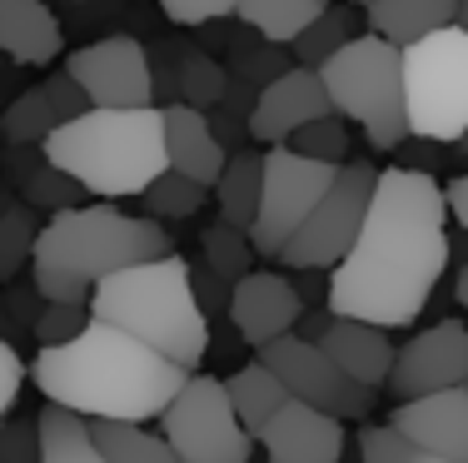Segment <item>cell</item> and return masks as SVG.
<instances>
[{"label":"cell","instance_id":"8d00e7d4","mask_svg":"<svg viewBox=\"0 0 468 463\" xmlns=\"http://www.w3.org/2000/svg\"><path fill=\"white\" fill-rule=\"evenodd\" d=\"M0 463H40V424L5 418L0 424Z\"/></svg>","mask_w":468,"mask_h":463},{"label":"cell","instance_id":"30bf717a","mask_svg":"<svg viewBox=\"0 0 468 463\" xmlns=\"http://www.w3.org/2000/svg\"><path fill=\"white\" fill-rule=\"evenodd\" d=\"M339 164L299 154L294 145H270L264 150V190H260V215L250 225L254 255H280V245L304 225V215L319 205V195L334 184Z\"/></svg>","mask_w":468,"mask_h":463},{"label":"cell","instance_id":"e0dca14e","mask_svg":"<svg viewBox=\"0 0 468 463\" xmlns=\"http://www.w3.org/2000/svg\"><path fill=\"white\" fill-rule=\"evenodd\" d=\"M304 314V300H299L294 279L289 274H274V269H250L234 279L229 289V319L239 329L244 344H270V339L289 334Z\"/></svg>","mask_w":468,"mask_h":463},{"label":"cell","instance_id":"ab89813d","mask_svg":"<svg viewBox=\"0 0 468 463\" xmlns=\"http://www.w3.org/2000/svg\"><path fill=\"white\" fill-rule=\"evenodd\" d=\"M46 95H50V105H55V115H60V120H75L80 110H90V95L80 90V80H75L70 70L50 75V80H46Z\"/></svg>","mask_w":468,"mask_h":463},{"label":"cell","instance_id":"2e32d148","mask_svg":"<svg viewBox=\"0 0 468 463\" xmlns=\"http://www.w3.org/2000/svg\"><path fill=\"white\" fill-rule=\"evenodd\" d=\"M388 424L433 458H453L468 463V389H433V394H414V399H399V409Z\"/></svg>","mask_w":468,"mask_h":463},{"label":"cell","instance_id":"f546056e","mask_svg":"<svg viewBox=\"0 0 468 463\" xmlns=\"http://www.w3.org/2000/svg\"><path fill=\"white\" fill-rule=\"evenodd\" d=\"M55 125H60V115H55L46 85H40V90H26L10 100V110L0 115V140L5 145H46Z\"/></svg>","mask_w":468,"mask_h":463},{"label":"cell","instance_id":"44dd1931","mask_svg":"<svg viewBox=\"0 0 468 463\" xmlns=\"http://www.w3.org/2000/svg\"><path fill=\"white\" fill-rule=\"evenodd\" d=\"M5 180L30 209H50V215L80 200V180H70L46 154V145H5Z\"/></svg>","mask_w":468,"mask_h":463},{"label":"cell","instance_id":"484cf974","mask_svg":"<svg viewBox=\"0 0 468 463\" xmlns=\"http://www.w3.org/2000/svg\"><path fill=\"white\" fill-rule=\"evenodd\" d=\"M90 434L110 463H180L165 434H150V424H125V418H90Z\"/></svg>","mask_w":468,"mask_h":463},{"label":"cell","instance_id":"d4e9b609","mask_svg":"<svg viewBox=\"0 0 468 463\" xmlns=\"http://www.w3.org/2000/svg\"><path fill=\"white\" fill-rule=\"evenodd\" d=\"M36 424H40V463H110L90 434V418H80L65 404L40 409Z\"/></svg>","mask_w":468,"mask_h":463},{"label":"cell","instance_id":"4dcf8cb0","mask_svg":"<svg viewBox=\"0 0 468 463\" xmlns=\"http://www.w3.org/2000/svg\"><path fill=\"white\" fill-rule=\"evenodd\" d=\"M225 85H229V70L219 60H209L205 50H180V70H175V90L180 100H189L195 110H215L225 100Z\"/></svg>","mask_w":468,"mask_h":463},{"label":"cell","instance_id":"d6986e66","mask_svg":"<svg viewBox=\"0 0 468 463\" xmlns=\"http://www.w3.org/2000/svg\"><path fill=\"white\" fill-rule=\"evenodd\" d=\"M324 354L339 363L344 374H354L359 384L369 389H384L388 369H394V344H388L384 324H369V319H349V314H334V324L319 334Z\"/></svg>","mask_w":468,"mask_h":463},{"label":"cell","instance_id":"7bdbcfd3","mask_svg":"<svg viewBox=\"0 0 468 463\" xmlns=\"http://www.w3.org/2000/svg\"><path fill=\"white\" fill-rule=\"evenodd\" d=\"M205 115H209V125H215V135H219V145H225V150H239L244 140H254V135H250V120L234 115V110L215 105V110H205Z\"/></svg>","mask_w":468,"mask_h":463},{"label":"cell","instance_id":"52a82bcc","mask_svg":"<svg viewBox=\"0 0 468 463\" xmlns=\"http://www.w3.org/2000/svg\"><path fill=\"white\" fill-rule=\"evenodd\" d=\"M404 105L409 135L453 140L468 130V30L443 26L433 36L404 46Z\"/></svg>","mask_w":468,"mask_h":463},{"label":"cell","instance_id":"b9f144b4","mask_svg":"<svg viewBox=\"0 0 468 463\" xmlns=\"http://www.w3.org/2000/svg\"><path fill=\"white\" fill-rule=\"evenodd\" d=\"M439 154H443L439 140L409 135L404 145H394V164H404V170H423V174H433V170H439Z\"/></svg>","mask_w":468,"mask_h":463},{"label":"cell","instance_id":"7dc6e473","mask_svg":"<svg viewBox=\"0 0 468 463\" xmlns=\"http://www.w3.org/2000/svg\"><path fill=\"white\" fill-rule=\"evenodd\" d=\"M453 150H459V160L468 164V130H463V135H459V140H453Z\"/></svg>","mask_w":468,"mask_h":463},{"label":"cell","instance_id":"277c9868","mask_svg":"<svg viewBox=\"0 0 468 463\" xmlns=\"http://www.w3.org/2000/svg\"><path fill=\"white\" fill-rule=\"evenodd\" d=\"M46 154L85 195L130 200L165 170V110L160 105H90L46 135Z\"/></svg>","mask_w":468,"mask_h":463},{"label":"cell","instance_id":"9c48e42d","mask_svg":"<svg viewBox=\"0 0 468 463\" xmlns=\"http://www.w3.org/2000/svg\"><path fill=\"white\" fill-rule=\"evenodd\" d=\"M374 180H378V164L369 160H344L334 184L319 195V205L304 215V225L280 245V255L289 269H334L344 255H349L354 235H359L364 215H369L374 200Z\"/></svg>","mask_w":468,"mask_h":463},{"label":"cell","instance_id":"603a6c76","mask_svg":"<svg viewBox=\"0 0 468 463\" xmlns=\"http://www.w3.org/2000/svg\"><path fill=\"white\" fill-rule=\"evenodd\" d=\"M260 190H264V154L239 145V150H229V160H225V170H219L209 195L219 205V219L250 235L254 215H260Z\"/></svg>","mask_w":468,"mask_h":463},{"label":"cell","instance_id":"bcb514c9","mask_svg":"<svg viewBox=\"0 0 468 463\" xmlns=\"http://www.w3.org/2000/svg\"><path fill=\"white\" fill-rule=\"evenodd\" d=\"M453 300H459V309H463V319H468V264L459 269V284H453Z\"/></svg>","mask_w":468,"mask_h":463},{"label":"cell","instance_id":"8992f818","mask_svg":"<svg viewBox=\"0 0 468 463\" xmlns=\"http://www.w3.org/2000/svg\"><path fill=\"white\" fill-rule=\"evenodd\" d=\"M334 110L364 130L374 150H394L409 140V105H404V46L384 36H354L319 65Z\"/></svg>","mask_w":468,"mask_h":463},{"label":"cell","instance_id":"816d5d0a","mask_svg":"<svg viewBox=\"0 0 468 463\" xmlns=\"http://www.w3.org/2000/svg\"><path fill=\"white\" fill-rule=\"evenodd\" d=\"M80 5H85V0H80Z\"/></svg>","mask_w":468,"mask_h":463},{"label":"cell","instance_id":"ffe728a7","mask_svg":"<svg viewBox=\"0 0 468 463\" xmlns=\"http://www.w3.org/2000/svg\"><path fill=\"white\" fill-rule=\"evenodd\" d=\"M65 50V30L46 0H0V55L10 65H50Z\"/></svg>","mask_w":468,"mask_h":463},{"label":"cell","instance_id":"e575fe53","mask_svg":"<svg viewBox=\"0 0 468 463\" xmlns=\"http://www.w3.org/2000/svg\"><path fill=\"white\" fill-rule=\"evenodd\" d=\"M85 324H90V304L46 300V309H40V319H36L30 329H36V339H40V344H65V339H75Z\"/></svg>","mask_w":468,"mask_h":463},{"label":"cell","instance_id":"4316f807","mask_svg":"<svg viewBox=\"0 0 468 463\" xmlns=\"http://www.w3.org/2000/svg\"><path fill=\"white\" fill-rule=\"evenodd\" d=\"M324 5L329 0H234V20L250 26L254 36L274 40V46H289Z\"/></svg>","mask_w":468,"mask_h":463},{"label":"cell","instance_id":"9a60e30c","mask_svg":"<svg viewBox=\"0 0 468 463\" xmlns=\"http://www.w3.org/2000/svg\"><path fill=\"white\" fill-rule=\"evenodd\" d=\"M254 444L270 463H339L344 458V418L329 409H314L304 399H289L274 409V418L260 428Z\"/></svg>","mask_w":468,"mask_h":463},{"label":"cell","instance_id":"f1b7e54d","mask_svg":"<svg viewBox=\"0 0 468 463\" xmlns=\"http://www.w3.org/2000/svg\"><path fill=\"white\" fill-rule=\"evenodd\" d=\"M140 200H144V209H150L154 219H189V215L205 209L209 184H199V180H189V174H180V170L165 164V170L140 190Z\"/></svg>","mask_w":468,"mask_h":463},{"label":"cell","instance_id":"60d3db41","mask_svg":"<svg viewBox=\"0 0 468 463\" xmlns=\"http://www.w3.org/2000/svg\"><path fill=\"white\" fill-rule=\"evenodd\" d=\"M26 363H20L16 354V344L10 339H0V424H5V414L16 409V394H20V384H26Z\"/></svg>","mask_w":468,"mask_h":463},{"label":"cell","instance_id":"6da1fadb","mask_svg":"<svg viewBox=\"0 0 468 463\" xmlns=\"http://www.w3.org/2000/svg\"><path fill=\"white\" fill-rule=\"evenodd\" d=\"M449 200L423 170H378L374 200L349 255L329 269V309L404 329L429 309L449 269Z\"/></svg>","mask_w":468,"mask_h":463},{"label":"cell","instance_id":"ee69618b","mask_svg":"<svg viewBox=\"0 0 468 463\" xmlns=\"http://www.w3.org/2000/svg\"><path fill=\"white\" fill-rule=\"evenodd\" d=\"M294 289L304 304H329V269H294Z\"/></svg>","mask_w":468,"mask_h":463},{"label":"cell","instance_id":"3957f363","mask_svg":"<svg viewBox=\"0 0 468 463\" xmlns=\"http://www.w3.org/2000/svg\"><path fill=\"white\" fill-rule=\"evenodd\" d=\"M175 239L154 215H125L115 205H70L55 209L36 229V294L65 304H90V289L105 274L140 259L170 255Z\"/></svg>","mask_w":468,"mask_h":463},{"label":"cell","instance_id":"d590c367","mask_svg":"<svg viewBox=\"0 0 468 463\" xmlns=\"http://www.w3.org/2000/svg\"><path fill=\"white\" fill-rule=\"evenodd\" d=\"M359 458L364 463H414L419 448L394 424H369V428H359Z\"/></svg>","mask_w":468,"mask_h":463},{"label":"cell","instance_id":"8fae6325","mask_svg":"<svg viewBox=\"0 0 468 463\" xmlns=\"http://www.w3.org/2000/svg\"><path fill=\"white\" fill-rule=\"evenodd\" d=\"M254 354H260V363H270V369L280 374V384L289 389V399H304V404L329 409V414H339V418H369L378 389L359 384L354 374H344L339 363L324 354V344H319V339H304L299 329H289V334L260 344Z\"/></svg>","mask_w":468,"mask_h":463},{"label":"cell","instance_id":"c3c4849f","mask_svg":"<svg viewBox=\"0 0 468 463\" xmlns=\"http://www.w3.org/2000/svg\"><path fill=\"white\" fill-rule=\"evenodd\" d=\"M453 26H463V30H468V0H459V16H453Z\"/></svg>","mask_w":468,"mask_h":463},{"label":"cell","instance_id":"681fc988","mask_svg":"<svg viewBox=\"0 0 468 463\" xmlns=\"http://www.w3.org/2000/svg\"><path fill=\"white\" fill-rule=\"evenodd\" d=\"M414 463H453V458H433V454H419Z\"/></svg>","mask_w":468,"mask_h":463},{"label":"cell","instance_id":"ac0fdd59","mask_svg":"<svg viewBox=\"0 0 468 463\" xmlns=\"http://www.w3.org/2000/svg\"><path fill=\"white\" fill-rule=\"evenodd\" d=\"M160 110H165V160H170V170H180V174H189V180H199V184L215 190L229 150L219 145L209 115L195 110L189 100H170Z\"/></svg>","mask_w":468,"mask_h":463},{"label":"cell","instance_id":"f6af8a7d","mask_svg":"<svg viewBox=\"0 0 468 463\" xmlns=\"http://www.w3.org/2000/svg\"><path fill=\"white\" fill-rule=\"evenodd\" d=\"M443 200H449V215L468 229V174H459V180L443 184Z\"/></svg>","mask_w":468,"mask_h":463},{"label":"cell","instance_id":"7a4b0ae2","mask_svg":"<svg viewBox=\"0 0 468 463\" xmlns=\"http://www.w3.org/2000/svg\"><path fill=\"white\" fill-rule=\"evenodd\" d=\"M30 374L46 404H65L80 418H125V424H154L189 379V369L95 314L75 339L40 344Z\"/></svg>","mask_w":468,"mask_h":463},{"label":"cell","instance_id":"f35d334b","mask_svg":"<svg viewBox=\"0 0 468 463\" xmlns=\"http://www.w3.org/2000/svg\"><path fill=\"white\" fill-rule=\"evenodd\" d=\"M165 20L175 26H205V20H219V16H234V0H160Z\"/></svg>","mask_w":468,"mask_h":463},{"label":"cell","instance_id":"f5cc1de1","mask_svg":"<svg viewBox=\"0 0 468 463\" xmlns=\"http://www.w3.org/2000/svg\"><path fill=\"white\" fill-rule=\"evenodd\" d=\"M463 389H468V384H463Z\"/></svg>","mask_w":468,"mask_h":463},{"label":"cell","instance_id":"d6a6232c","mask_svg":"<svg viewBox=\"0 0 468 463\" xmlns=\"http://www.w3.org/2000/svg\"><path fill=\"white\" fill-rule=\"evenodd\" d=\"M284 145H294L299 154H314V160L344 164V160H349V120H344L339 110H329V115H319V120H309V125H299L294 135L284 140Z\"/></svg>","mask_w":468,"mask_h":463},{"label":"cell","instance_id":"ba28073f","mask_svg":"<svg viewBox=\"0 0 468 463\" xmlns=\"http://www.w3.org/2000/svg\"><path fill=\"white\" fill-rule=\"evenodd\" d=\"M154 424L180 463H250L254 454V434L239 424L225 379L215 374H189Z\"/></svg>","mask_w":468,"mask_h":463},{"label":"cell","instance_id":"7c38bea8","mask_svg":"<svg viewBox=\"0 0 468 463\" xmlns=\"http://www.w3.org/2000/svg\"><path fill=\"white\" fill-rule=\"evenodd\" d=\"M65 70L80 80L90 105H154L150 50L135 36H100L65 55Z\"/></svg>","mask_w":468,"mask_h":463},{"label":"cell","instance_id":"83f0119b","mask_svg":"<svg viewBox=\"0 0 468 463\" xmlns=\"http://www.w3.org/2000/svg\"><path fill=\"white\" fill-rule=\"evenodd\" d=\"M344 40H354V10L349 5H334V0H329V5L319 10L304 30L289 40V55H294L299 65H314V70H319V65H324L329 55L344 46Z\"/></svg>","mask_w":468,"mask_h":463},{"label":"cell","instance_id":"5b68a950","mask_svg":"<svg viewBox=\"0 0 468 463\" xmlns=\"http://www.w3.org/2000/svg\"><path fill=\"white\" fill-rule=\"evenodd\" d=\"M90 314L144 339L189 374L209 354V314L199 309L195 289H189V264L175 249L105 274L90 289Z\"/></svg>","mask_w":468,"mask_h":463},{"label":"cell","instance_id":"7402d4cb","mask_svg":"<svg viewBox=\"0 0 468 463\" xmlns=\"http://www.w3.org/2000/svg\"><path fill=\"white\" fill-rule=\"evenodd\" d=\"M453 16H459V0H369L364 5L369 30L394 46H414L433 30L453 26Z\"/></svg>","mask_w":468,"mask_h":463},{"label":"cell","instance_id":"4fadbf2b","mask_svg":"<svg viewBox=\"0 0 468 463\" xmlns=\"http://www.w3.org/2000/svg\"><path fill=\"white\" fill-rule=\"evenodd\" d=\"M453 384H468V319H439L433 329H419L404 349H394L384 389L394 399H414Z\"/></svg>","mask_w":468,"mask_h":463},{"label":"cell","instance_id":"cb8c5ba5","mask_svg":"<svg viewBox=\"0 0 468 463\" xmlns=\"http://www.w3.org/2000/svg\"><path fill=\"white\" fill-rule=\"evenodd\" d=\"M225 389H229V404H234V414H239V424L250 428L254 438H260V428L274 418V409L280 404H289V389L280 384V374L270 369V363H244V369H234L229 379H225Z\"/></svg>","mask_w":468,"mask_h":463},{"label":"cell","instance_id":"1f68e13d","mask_svg":"<svg viewBox=\"0 0 468 463\" xmlns=\"http://www.w3.org/2000/svg\"><path fill=\"white\" fill-rule=\"evenodd\" d=\"M36 255V219L30 205H5L0 209V284H10Z\"/></svg>","mask_w":468,"mask_h":463},{"label":"cell","instance_id":"f907efd6","mask_svg":"<svg viewBox=\"0 0 468 463\" xmlns=\"http://www.w3.org/2000/svg\"><path fill=\"white\" fill-rule=\"evenodd\" d=\"M349 5H369V0H349Z\"/></svg>","mask_w":468,"mask_h":463},{"label":"cell","instance_id":"74e56055","mask_svg":"<svg viewBox=\"0 0 468 463\" xmlns=\"http://www.w3.org/2000/svg\"><path fill=\"white\" fill-rule=\"evenodd\" d=\"M189 289H195V300H199V309H205V314H219V309L229 314V289H234V279H225L219 269H209L205 259L189 264Z\"/></svg>","mask_w":468,"mask_h":463},{"label":"cell","instance_id":"836d02e7","mask_svg":"<svg viewBox=\"0 0 468 463\" xmlns=\"http://www.w3.org/2000/svg\"><path fill=\"white\" fill-rule=\"evenodd\" d=\"M199 249H205V264H209V269H219L225 279H239V274H250L254 245H250V235H244V229L225 225V219L205 229V239H199Z\"/></svg>","mask_w":468,"mask_h":463},{"label":"cell","instance_id":"5bb4252c","mask_svg":"<svg viewBox=\"0 0 468 463\" xmlns=\"http://www.w3.org/2000/svg\"><path fill=\"white\" fill-rule=\"evenodd\" d=\"M329 110H334V100H329L324 80H319V70L294 60L289 70L274 75L270 85H260L254 110H250V135L260 140V145H284L299 125L329 115Z\"/></svg>","mask_w":468,"mask_h":463}]
</instances>
